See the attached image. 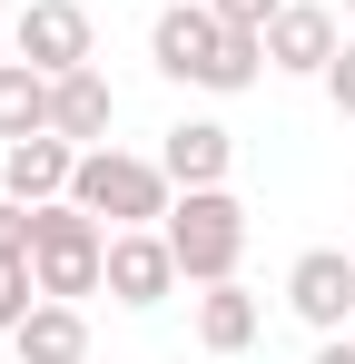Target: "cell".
<instances>
[{"label": "cell", "instance_id": "cell-1", "mask_svg": "<svg viewBox=\"0 0 355 364\" xmlns=\"http://www.w3.org/2000/svg\"><path fill=\"white\" fill-rule=\"evenodd\" d=\"M148 60H158V79H178V89H257V69H267V30H227L207 0H178V10H158L148 20Z\"/></svg>", "mask_w": 355, "mask_h": 364}, {"label": "cell", "instance_id": "cell-2", "mask_svg": "<svg viewBox=\"0 0 355 364\" xmlns=\"http://www.w3.org/2000/svg\"><path fill=\"white\" fill-rule=\"evenodd\" d=\"M30 266H40V296H99L109 286V227L79 207V197H50L30 207Z\"/></svg>", "mask_w": 355, "mask_h": 364}, {"label": "cell", "instance_id": "cell-3", "mask_svg": "<svg viewBox=\"0 0 355 364\" xmlns=\"http://www.w3.org/2000/svg\"><path fill=\"white\" fill-rule=\"evenodd\" d=\"M69 197H79L99 227H158V217L178 207V178L158 168V158H128V148H79Z\"/></svg>", "mask_w": 355, "mask_h": 364}, {"label": "cell", "instance_id": "cell-4", "mask_svg": "<svg viewBox=\"0 0 355 364\" xmlns=\"http://www.w3.org/2000/svg\"><path fill=\"white\" fill-rule=\"evenodd\" d=\"M158 227H168L187 286H227L237 256H247V207H237L227 187H178V207L158 217Z\"/></svg>", "mask_w": 355, "mask_h": 364}, {"label": "cell", "instance_id": "cell-5", "mask_svg": "<svg viewBox=\"0 0 355 364\" xmlns=\"http://www.w3.org/2000/svg\"><path fill=\"white\" fill-rule=\"evenodd\" d=\"M10 50L40 69V79H69V69H99V30H89V10H79V0H20Z\"/></svg>", "mask_w": 355, "mask_h": 364}, {"label": "cell", "instance_id": "cell-6", "mask_svg": "<svg viewBox=\"0 0 355 364\" xmlns=\"http://www.w3.org/2000/svg\"><path fill=\"white\" fill-rule=\"evenodd\" d=\"M168 286H178L168 227H109V296L128 315H148V305H168Z\"/></svg>", "mask_w": 355, "mask_h": 364}, {"label": "cell", "instance_id": "cell-7", "mask_svg": "<svg viewBox=\"0 0 355 364\" xmlns=\"http://www.w3.org/2000/svg\"><path fill=\"white\" fill-rule=\"evenodd\" d=\"M287 305L316 325V335H346V315H355V256L346 246H306L287 266Z\"/></svg>", "mask_w": 355, "mask_h": 364}, {"label": "cell", "instance_id": "cell-8", "mask_svg": "<svg viewBox=\"0 0 355 364\" xmlns=\"http://www.w3.org/2000/svg\"><path fill=\"white\" fill-rule=\"evenodd\" d=\"M69 178H79V148H69L59 128H40V138H10V148H0V197H20V207H50V197H69Z\"/></svg>", "mask_w": 355, "mask_h": 364}, {"label": "cell", "instance_id": "cell-9", "mask_svg": "<svg viewBox=\"0 0 355 364\" xmlns=\"http://www.w3.org/2000/svg\"><path fill=\"white\" fill-rule=\"evenodd\" d=\"M346 40H336V10H316V0H287L277 20H267V69H287V79H326Z\"/></svg>", "mask_w": 355, "mask_h": 364}, {"label": "cell", "instance_id": "cell-10", "mask_svg": "<svg viewBox=\"0 0 355 364\" xmlns=\"http://www.w3.org/2000/svg\"><path fill=\"white\" fill-rule=\"evenodd\" d=\"M10 345H20V364H89V315L69 296H40L20 325H10Z\"/></svg>", "mask_w": 355, "mask_h": 364}, {"label": "cell", "instance_id": "cell-11", "mask_svg": "<svg viewBox=\"0 0 355 364\" xmlns=\"http://www.w3.org/2000/svg\"><path fill=\"white\" fill-rule=\"evenodd\" d=\"M118 119V89L99 79V69H69V79H50V128L69 138V148H99Z\"/></svg>", "mask_w": 355, "mask_h": 364}, {"label": "cell", "instance_id": "cell-12", "mask_svg": "<svg viewBox=\"0 0 355 364\" xmlns=\"http://www.w3.org/2000/svg\"><path fill=\"white\" fill-rule=\"evenodd\" d=\"M158 168H168L178 187H227L237 138H227L217 119H178V128H168V148H158Z\"/></svg>", "mask_w": 355, "mask_h": 364}, {"label": "cell", "instance_id": "cell-13", "mask_svg": "<svg viewBox=\"0 0 355 364\" xmlns=\"http://www.w3.org/2000/svg\"><path fill=\"white\" fill-rule=\"evenodd\" d=\"M197 345H207V355H247V345H257V296H247L237 276L197 296Z\"/></svg>", "mask_w": 355, "mask_h": 364}, {"label": "cell", "instance_id": "cell-14", "mask_svg": "<svg viewBox=\"0 0 355 364\" xmlns=\"http://www.w3.org/2000/svg\"><path fill=\"white\" fill-rule=\"evenodd\" d=\"M40 128H50V79L30 60H0V148L10 138H40Z\"/></svg>", "mask_w": 355, "mask_h": 364}, {"label": "cell", "instance_id": "cell-15", "mask_svg": "<svg viewBox=\"0 0 355 364\" xmlns=\"http://www.w3.org/2000/svg\"><path fill=\"white\" fill-rule=\"evenodd\" d=\"M30 305H40V266H30V256H10V246H0V335H10V325H20V315H30Z\"/></svg>", "mask_w": 355, "mask_h": 364}, {"label": "cell", "instance_id": "cell-16", "mask_svg": "<svg viewBox=\"0 0 355 364\" xmlns=\"http://www.w3.org/2000/svg\"><path fill=\"white\" fill-rule=\"evenodd\" d=\"M207 10H217V20H227V30H267V20H277V10H287V0H207Z\"/></svg>", "mask_w": 355, "mask_h": 364}, {"label": "cell", "instance_id": "cell-17", "mask_svg": "<svg viewBox=\"0 0 355 364\" xmlns=\"http://www.w3.org/2000/svg\"><path fill=\"white\" fill-rule=\"evenodd\" d=\"M326 99H336V109H346V119H355V40H346V50H336V60H326Z\"/></svg>", "mask_w": 355, "mask_h": 364}, {"label": "cell", "instance_id": "cell-18", "mask_svg": "<svg viewBox=\"0 0 355 364\" xmlns=\"http://www.w3.org/2000/svg\"><path fill=\"white\" fill-rule=\"evenodd\" d=\"M306 364H355V345H346V335H326V345H316Z\"/></svg>", "mask_w": 355, "mask_h": 364}, {"label": "cell", "instance_id": "cell-19", "mask_svg": "<svg viewBox=\"0 0 355 364\" xmlns=\"http://www.w3.org/2000/svg\"><path fill=\"white\" fill-rule=\"evenodd\" d=\"M346 20H355V0H346Z\"/></svg>", "mask_w": 355, "mask_h": 364}]
</instances>
